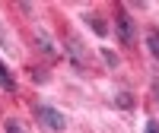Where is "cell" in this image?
Listing matches in <instances>:
<instances>
[{"label": "cell", "instance_id": "cell-1", "mask_svg": "<svg viewBox=\"0 0 159 133\" xmlns=\"http://www.w3.org/2000/svg\"><path fill=\"white\" fill-rule=\"evenodd\" d=\"M115 38L121 45H134L137 41V25H134V19H130V13H118L115 16Z\"/></svg>", "mask_w": 159, "mask_h": 133}, {"label": "cell", "instance_id": "cell-2", "mask_svg": "<svg viewBox=\"0 0 159 133\" xmlns=\"http://www.w3.org/2000/svg\"><path fill=\"white\" fill-rule=\"evenodd\" d=\"M35 117H38L48 130H54V133H61L64 127H67V117H64L57 108H51V105H35Z\"/></svg>", "mask_w": 159, "mask_h": 133}, {"label": "cell", "instance_id": "cell-3", "mask_svg": "<svg viewBox=\"0 0 159 133\" xmlns=\"http://www.w3.org/2000/svg\"><path fill=\"white\" fill-rule=\"evenodd\" d=\"M64 48H67V54H70V63L76 66V70H83V66H86V51L80 48V41H76V38H67Z\"/></svg>", "mask_w": 159, "mask_h": 133}, {"label": "cell", "instance_id": "cell-4", "mask_svg": "<svg viewBox=\"0 0 159 133\" xmlns=\"http://www.w3.org/2000/svg\"><path fill=\"white\" fill-rule=\"evenodd\" d=\"M0 86H3L7 92H16V79H13V73L7 70V63L0 60Z\"/></svg>", "mask_w": 159, "mask_h": 133}, {"label": "cell", "instance_id": "cell-5", "mask_svg": "<svg viewBox=\"0 0 159 133\" xmlns=\"http://www.w3.org/2000/svg\"><path fill=\"white\" fill-rule=\"evenodd\" d=\"M147 48H150V54L159 60V29H150L147 32Z\"/></svg>", "mask_w": 159, "mask_h": 133}, {"label": "cell", "instance_id": "cell-6", "mask_svg": "<svg viewBox=\"0 0 159 133\" xmlns=\"http://www.w3.org/2000/svg\"><path fill=\"white\" fill-rule=\"evenodd\" d=\"M115 105H118V108H134V95H130V92H118Z\"/></svg>", "mask_w": 159, "mask_h": 133}, {"label": "cell", "instance_id": "cell-7", "mask_svg": "<svg viewBox=\"0 0 159 133\" xmlns=\"http://www.w3.org/2000/svg\"><path fill=\"white\" fill-rule=\"evenodd\" d=\"M35 41H38V48H42L45 54H57V51H54V45L48 41V35H45V32H38V35H35Z\"/></svg>", "mask_w": 159, "mask_h": 133}, {"label": "cell", "instance_id": "cell-8", "mask_svg": "<svg viewBox=\"0 0 159 133\" xmlns=\"http://www.w3.org/2000/svg\"><path fill=\"white\" fill-rule=\"evenodd\" d=\"M102 60L108 63V66H118V54H115V51H108V48H102Z\"/></svg>", "mask_w": 159, "mask_h": 133}, {"label": "cell", "instance_id": "cell-9", "mask_svg": "<svg viewBox=\"0 0 159 133\" xmlns=\"http://www.w3.org/2000/svg\"><path fill=\"white\" fill-rule=\"evenodd\" d=\"M7 133H29V130H25L19 121H7Z\"/></svg>", "mask_w": 159, "mask_h": 133}, {"label": "cell", "instance_id": "cell-10", "mask_svg": "<svg viewBox=\"0 0 159 133\" xmlns=\"http://www.w3.org/2000/svg\"><path fill=\"white\" fill-rule=\"evenodd\" d=\"M89 25H92V29H96L99 35H105V32H108V29H105V22H102V19H89Z\"/></svg>", "mask_w": 159, "mask_h": 133}, {"label": "cell", "instance_id": "cell-11", "mask_svg": "<svg viewBox=\"0 0 159 133\" xmlns=\"http://www.w3.org/2000/svg\"><path fill=\"white\" fill-rule=\"evenodd\" d=\"M143 133H159V121H147V127H143Z\"/></svg>", "mask_w": 159, "mask_h": 133}, {"label": "cell", "instance_id": "cell-12", "mask_svg": "<svg viewBox=\"0 0 159 133\" xmlns=\"http://www.w3.org/2000/svg\"><path fill=\"white\" fill-rule=\"evenodd\" d=\"M156 92H159V83H156Z\"/></svg>", "mask_w": 159, "mask_h": 133}]
</instances>
